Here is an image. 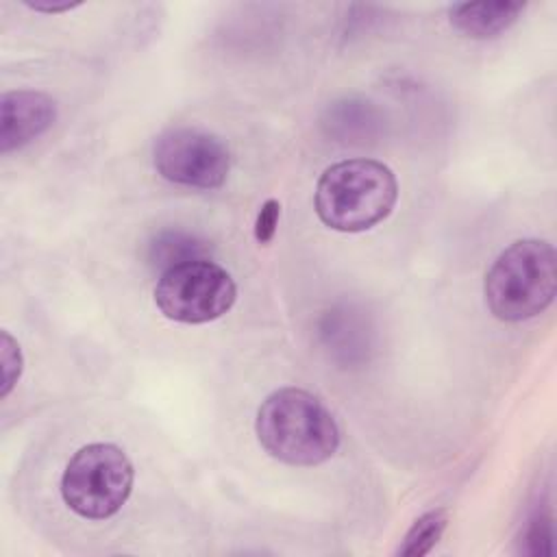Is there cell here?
<instances>
[{
  "mask_svg": "<svg viewBox=\"0 0 557 557\" xmlns=\"http://www.w3.org/2000/svg\"><path fill=\"white\" fill-rule=\"evenodd\" d=\"M255 431L274 459L289 466H318L339 446V429L322 400L300 387H281L259 407Z\"/></svg>",
  "mask_w": 557,
  "mask_h": 557,
  "instance_id": "6da1fadb",
  "label": "cell"
},
{
  "mask_svg": "<svg viewBox=\"0 0 557 557\" xmlns=\"http://www.w3.org/2000/svg\"><path fill=\"white\" fill-rule=\"evenodd\" d=\"M398 198L394 172L374 159H348L322 172L315 185V213L333 231L361 233L383 222Z\"/></svg>",
  "mask_w": 557,
  "mask_h": 557,
  "instance_id": "7a4b0ae2",
  "label": "cell"
},
{
  "mask_svg": "<svg viewBox=\"0 0 557 557\" xmlns=\"http://www.w3.org/2000/svg\"><path fill=\"white\" fill-rule=\"evenodd\" d=\"M487 309L505 322H522L555 300L557 255L544 239H518L507 246L485 274Z\"/></svg>",
  "mask_w": 557,
  "mask_h": 557,
  "instance_id": "3957f363",
  "label": "cell"
},
{
  "mask_svg": "<svg viewBox=\"0 0 557 557\" xmlns=\"http://www.w3.org/2000/svg\"><path fill=\"white\" fill-rule=\"evenodd\" d=\"M135 470L115 444H87L67 461L61 476L63 503L81 518L104 520L122 509L133 492Z\"/></svg>",
  "mask_w": 557,
  "mask_h": 557,
  "instance_id": "277c9868",
  "label": "cell"
},
{
  "mask_svg": "<svg viewBox=\"0 0 557 557\" xmlns=\"http://www.w3.org/2000/svg\"><path fill=\"white\" fill-rule=\"evenodd\" d=\"M237 298L233 276L211 259L165 270L154 287L159 311L174 322L205 324L222 318Z\"/></svg>",
  "mask_w": 557,
  "mask_h": 557,
  "instance_id": "5b68a950",
  "label": "cell"
},
{
  "mask_svg": "<svg viewBox=\"0 0 557 557\" xmlns=\"http://www.w3.org/2000/svg\"><path fill=\"white\" fill-rule=\"evenodd\" d=\"M154 170L170 183L215 189L231 172V150L213 133L176 126L163 131L152 146Z\"/></svg>",
  "mask_w": 557,
  "mask_h": 557,
  "instance_id": "8992f818",
  "label": "cell"
},
{
  "mask_svg": "<svg viewBox=\"0 0 557 557\" xmlns=\"http://www.w3.org/2000/svg\"><path fill=\"white\" fill-rule=\"evenodd\" d=\"M57 120V102L35 89H15L0 96V152L9 154L39 135Z\"/></svg>",
  "mask_w": 557,
  "mask_h": 557,
  "instance_id": "52a82bcc",
  "label": "cell"
},
{
  "mask_svg": "<svg viewBox=\"0 0 557 557\" xmlns=\"http://www.w3.org/2000/svg\"><path fill=\"white\" fill-rule=\"evenodd\" d=\"M524 2H459L448 9V22L472 39H492L511 28L524 13Z\"/></svg>",
  "mask_w": 557,
  "mask_h": 557,
  "instance_id": "ba28073f",
  "label": "cell"
},
{
  "mask_svg": "<svg viewBox=\"0 0 557 557\" xmlns=\"http://www.w3.org/2000/svg\"><path fill=\"white\" fill-rule=\"evenodd\" d=\"M198 259H209L207 242L183 231H163L148 246V263L161 274L170 268Z\"/></svg>",
  "mask_w": 557,
  "mask_h": 557,
  "instance_id": "9c48e42d",
  "label": "cell"
},
{
  "mask_svg": "<svg viewBox=\"0 0 557 557\" xmlns=\"http://www.w3.org/2000/svg\"><path fill=\"white\" fill-rule=\"evenodd\" d=\"M448 524V511L444 507L431 509L422 513L411 529L405 533L403 544L398 546L400 557H422L433 550V546L440 542L444 529Z\"/></svg>",
  "mask_w": 557,
  "mask_h": 557,
  "instance_id": "30bf717a",
  "label": "cell"
},
{
  "mask_svg": "<svg viewBox=\"0 0 557 557\" xmlns=\"http://www.w3.org/2000/svg\"><path fill=\"white\" fill-rule=\"evenodd\" d=\"M324 124L342 141H355V137L359 135H368V131L376 124V117L374 109L368 102L344 100L329 109V120Z\"/></svg>",
  "mask_w": 557,
  "mask_h": 557,
  "instance_id": "8fae6325",
  "label": "cell"
},
{
  "mask_svg": "<svg viewBox=\"0 0 557 557\" xmlns=\"http://www.w3.org/2000/svg\"><path fill=\"white\" fill-rule=\"evenodd\" d=\"M0 366H2L0 396L7 398L9 392L15 387L24 368L20 344L9 335V331H0Z\"/></svg>",
  "mask_w": 557,
  "mask_h": 557,
  "instance_id": "7c38bea8",
  "label": "cell"
},
{
  "mask_svg": "<svg viewBox=\"0 0 557 557\" xmlns=\"http://www.w3.org/2000/svg\"><path fill=\"white\" fill-rule=\"evenodd\" d=\"M281 218V202L276 198H268L261 205V211L257 213V222H255V237L259 244H270L274 233H276V224Z\"/></svg>",
  "mask_w": 557,
  "mask_h": 557,
  "instance_id": "4fadbf2b",
  "label": "cell"
},
{
  "mask_svg": "<svg viewBox=\"0 0 557 557\" xmlns=\"http://www.w3.org/2000/svg\"><path fill=\"white\" fill-rule=\"evenodd\" d=\"M550 520L548 518H535L529 527V533H527V540L533 544L531 546V553L533 555H542V548H540V542H544L548 548H550Z\"/></svg>",
  "mask_w": 557,
  "mask_h": 557,
  "instance_id": "5bb4252c",
  "label": "cell"
},
{
  "mask_svg": "<svg viewBox=\"0 0 557 557\" xmlns=\"http://www.w3.org/2000/svg\"><path fill=\"white\" fill-rule=\"evenodd\" d=\"M28 9L37 11V13H63V11H72L76 7H81V2H44V0H35V2H24Z\"/></svg>",
  "mask_w": 557,
  "mask_h": 557,
  "instance_id": "9a60e30c",
  "label": "cell"
}]
</instances>
